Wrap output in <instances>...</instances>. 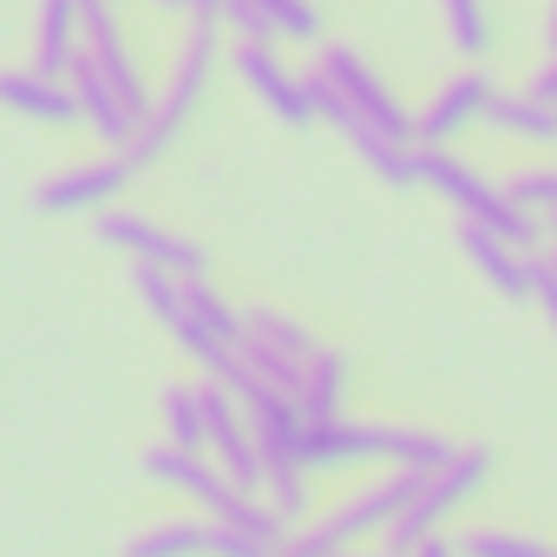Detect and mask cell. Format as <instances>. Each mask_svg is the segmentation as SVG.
<instances>
[{"label": "cell", "instance_id": "cell-2", "mask_svg": "<svg viewBox=\"0 0 557 557\" xmlns=\"http://www.w3.org/2000/svg\"><path fill=\"white\" fill-rule=\"evenodd\" d=\"M420 184L440 190L466 223H485V230L505 236L511 249H531V256H537V243H544V216H531L524 203H511L505 184H492L485 171H472V164L453 158L446 145H420Z\"/></svg>", "mask_w": 557, "mask_h": 557}, {"label": "cell", "instance_id": "cell-9", "mask_svg": "<svg viewBox=\"0 0 557 557\" xmlns=\"http://www.w3.org/2000/svg\"><path fill=\"white\" fill-rule=\"evenodd\" d=\"M132 184V158L125 151H112V158H99V164H73V171H60V177H47L40 190H34V210H47V216H99L106 203H119V190Z\"/></svg>", "mask_w": 557, "mask_h": 557}, {"label": "cell", "instance_id": "cell-16", "mask_svg": "<svg viewBox=\"0 0 557 557\" xmlns=\"http://www.w3.org/2000/svg\"><path fill=\"white\" fill-rule=\"evenodd\" d=\"M79 53V0H40V21H34V66L66 79Z\"/></svg>", "mask_w": 557, "mask_h": 557}, {"label": "cell", "instance_id": "cell-31", "mask_svg": "<svg viewBox=\"0 0 557 557\" xmlns=\"http://www.w3.org/2000/svg\"><path fill=\"white\" fill-rule=\"evenodd\" d=\"M335 557H400V550H335Z\"/></svg>", "mask_w": 557, "mask_h": 557}, {"label": "cell", "instance_id": "cell-26", "mask_svg": "<svg viewBox=\"0 0 557 557\" xmlns=\"http://www.w3.org/2000/svg\"><path fill=\"white\" fill-rule=\"evenodd\" d=\"M203 557H275L269 544H256V537H243L236 524H223V518H210V550Z\"/></svg>", "mask_w": 557, "mask_h": 557}, {"label": "cell", "instance_id": "cell-20", "mask_svg": "<svg viewBox=\"0 0 557 557\" xmlns=\"http://www.w3.org/2000/svg\"><path fill=\"white\" fill-rule=\"evenodd\" d=\"M164 440L184 446V453H203V400H197V381H171L164 387Z\"/></svg>", "mask_w": 557, "mask_h": 557}, {"label": "cell", "instance_id": "cell-27", "mask_svg": "<svg viewBox=\"0 0 557 557\" xmlns=\"http://www.w3.org/2000/svg\"><path fill=\"white\" fill-rule=\"evenodd\" d=\"M531 302L544 309V322L557 335V262H544V256H537V275H531Z\"/></svg>", "mask_w": 557, "mask_h": 557}, {"label": "cell", "instance_id": "cell-14", "mask_svg": "<svg viewBox=\"0 0 557 557\" xmlns=\"http://www.w3.org/2000/svg\"><path fill=\"white\" fill-rule=\"evenodd\" d=\"M459 249L485 269V283H492L505 302H531V275H537V256H531V249H511V243L492 236L485 223H459Z\"/></svg>", "mask_w": 557, "mask_h": 557}, {"label": "cell", "instance_id": "cell-8", "mask_svg": "<svg viewBox=\"0 0 557 557\" xmlns=\"http://www.w3.org/2000/svg\"><path fill=\"white\" fill-rule=\"evenodd\" d=\"M315 73H322V79L348 99V112H361L368 125H381V132H394V138H407V145H413V119L400 112V99L387 92V79H381V73H374L355 47H329Z\"/></svg>", "mask_w": 557, "mask_h": 557}, {"label": "cell", "instance_id": "cell-25", "mask_svg": "<svg viewBox=\"0 0 557 557\" xmlns=\"http://www.w3.org/2000/svg\"><path fill=\"white\" fill-rule=\"evenodd\" d=\"M216 21H223V34L230 40H269L275 27H269V14L256 8V0H216Z\"/></svg>", "mask_w": 557, "mask_h": 557}, {"label": "cell", "instance_id": "cell-7", "mask_svg": "<svg viewBox=\"0 0 557 557\" xmlns=\"http://www.w3.org/2000/svg\"><path fill=\"white\" fill-rule=\"evenodd\" d=\"M92 230H99V243L125 249L132 262H158V269H177V275H203V249H197L190 236H177V230H164V223L138 216V210L106 203V210L92 216Z\"/></svg>", "mask_w": 557, "mask_h": 557}, {"label": "cell", "instance_id": "cell-6", "mask_svg": "<svg viewBox=\"0 0 557 557\" xmlns=\"http://www.w3.org/2000/svg\"><path fill=\"white\" fill-rule=\"evenodd\" d=\"M230 73H243V86L275 112V119H283V125H315V92H309V79H296L283 60H275V47L269 40H230Z\"/></svg>", "mask_w": 557, "mask_h": 557}, {"label": "cell", "instance_id": "cell-18", "mask_svg": "<svg viewBox=\"0 0 557 557\" xmlns=\"http://www.w3.org/2000/svg\"><path fill=\"white\" fill-rule=\"evenodd\" d=\"M203 550H210V524H197V518L151 524L125 544V557H203Z\"/></svg>", "mask_w": 557, "mask_h": 557}, {"label": "cell", "instance_id": "cell-32", "mask_svg": "<svg viewBox=\"0 0 557 557\" xmlns=\"http://www.w3.org/2000/svg\"><path fill=\"white\" fill-rule=\"evenodd\" d=\"M544 236H557V216H544Z\"/></svg>", "mask_w": 557, "mask_h": 557}, {"label": "cell", "instance_id": "cell-24", "mask_svg": "<svg viewBox=\"0 0 557 557\" xmlns=\"http://www.w3.org/2000/svg\"><path fill=\"white\" fill-rule=\"evenodd\" d=\"M256 8L269 14V27L283 34V40H322V14H315V0H256Z\"/></svg>", "mask_w": 557, "mask_h": 557}, {"label": "cell", "instance_id": "cell-5", "mask_svg": "<svg viewBox=\"0 0 557 557\" xmlns=\"http://www.w3.org/2000/svg\"><path fill=\"white\" fill-rule=\"evenodd\" d=\"M171 329V342L203 368V374H216L230 355H236V342H243V309H230L203 275H184V309L164 322Z\"/></svg>", "mask_w": 557, "mask_h": 557}, {"label": "cell", "instance_id": "cell-13", "mask_svg": "<svg viewBox=\"0 0 557 557\" xmlns=\"http://www.w3.org/2000/svg\"><path fill=\"white\" fill-rule=\"evenodd\" d=\"M0 106L34 119V125H53V132H73L79 125V99H73V79H53V73H0Z\"/></svg>", "mask_w": 557, "mask_h": 557}, {"label": "cell", "instance_id": "cell-21", "mask_svg": "<svg viewBox=\"0 0 557 557\" xmlns=\"http://www.w3.org/2000/svg\"><path fill=\"white\" fill-rule=\"evenodd\" d=\"M440 21H446V40L453 53L479 60L492 47V21H485V0H440Z\"/></svg>", "mask_w": 557, "mask_h": 557}, {"label": "cell", "instance_id": "cell-15", "mask_svg": "<svg viewBox=\"0 0 557 557\" xmlns=\"http://www.w3.org/2000/svg\"><path fill=\"white\" fill-rule=\"evenodd\" d=\"M479 125H492L505 138H524V145H557V106L537 99V92H492Z\"/></svg>", "mask_w": 557, "mask_h": 557}, {"label": "cell", "instance_id": "cell-29", "mask_svg": "<svg viewBox=\"0 0 557 557\" xmlns=\"http://www.w3.org/2000/svg\"><path fill=\"white\" fill-rule=\"evenodd\" d=\"M531 92H537V99H550V106H557V53H550V60H544V73H537V79H531Z\"/></svg>", "mask_w": 557, "mask_h": 557}, {"label": "cell", "instance_id": "cell-23", "mask_svg": "<svg viewBox=\"0 0 557 557\" xmlns=\"http://www.w3.org/2000/svg\"><path fill=\"white\" fill-rule=\"evenodd\" d=\"M505 190H511V203H524L531 216H557V164H524V171L505 177Z\"/></svg>", "mask_w": 557, "mask_h": 557}, {"label": "cell", "instance_id": "cell-19", "mask_svg": "<svg viewBox=\"0 0 557 557\" xmlns=\"http://www.w3.org/2000/svg\"><path fill=\"white\" fill-rule=\"evenodd\" d=\"M243 335H249V342H269L275 355H296V361L315 355V335H309L296 315H283V309H243Z\"/></svg>", "mask_w": 557, "mask_h": 557}, {"label": "cell", "instance_id": "cell-12", "mask_svg": "<svg viewBox=\"0 0 557 557\" xmlns=\"http://www.w3.org/2000/svg\"><path fill=\"white\" fill-rule=\"evenodd\" d=\"M145 479H158V485H171V492H184L190 505H203L210 518L236 498V485H230V472L210 459V453H184V446H151L145 453Z\"/></svg>", "mask_w": 557, "mask_h": 557}, {"label": "cell", "instance_id": "cell-4", "mask_svg": "<svg viewBox=\"0 0 557 557\" xmlns=\"http://www.w3.org/2000/svg\"><path fill=\"white\" fill-rule=\"evenodd\" d=\"M485 479H492V453H485V446H459L446 466H433V472L420 479V492L400 505V518L381 531V544L400 550V557H413V544L433 537V531H446V518L466 511V505L485 492Z\"/></svg>", "mask_w": 557, "mask_h": 557}, {"label": "cell", "instance_id": "cell-33", "mask_svg": "<svg viewBox=\"0 0 557 557\" xmlns=\"http://www.w3.org/2000/svg\"><path fill=\"white\" fill-rule=\"evenodd\" d=\"M550 262H557V256H550Z\"/></svg>", "mask_w": 557, "mask_h": 557}, {"label": "cell", "instance_id": "cell-11", "mask_svg": "<svg viewBox=\"0 0 557 557\" xmlns=\"http://www.w3.org/2000/svg\"><path fill=\"white\" fill-rule=\"evenodd\" d=\"M485 99H492V79L485 73H453L420 112H413V145H453L459 132H472L485 119Z\"/></svg>", "mask_w": 557, "mask_h": 557}, {"label": "cell", "instance_id": "cell-1", "mask_svg": "<svg viewBox=\"0 0 557 557\" xmlns=\"http://www.w3.org/2000/svg\"><path fill=\"white\" fill-rule=\"evenodd\" d=\"M216 60H223V21H216V14H190L184 47H177V66H171V79H164V92L151 99V119H145L138 138L125 145L132 171H138V164H158V158L177 145V132L190 125V112H197V99H203Z\"/></svg>", "mask_w": 557, "mask_h": 557}, {"label": "cell", "instance_id": "cell-17", "mask_svg": "<svg viewBox=\"0 0 557 557\" xmlns=\"http://www.w3.org/2000/svg\"><path fill=\"white\" fill-rule=\"evenodd\" d=\"M342 407H348V355L315 342V355H309V368H302V413H309V420H329V413H342Z\"/></svg>", "mask_w": 557, "mask_h": 557}, {"label": "cell", "instance_id": "cell-3", "mask_svg": "<svg viewBox=\"0 0 557 557\" xmlns=\"http://www.w3.org/2000/svg\"><path fill=\"white\" fill-rule=\"evenodd\" d=\"M426 472H433V466H387L381 479H368L361 492H348L322 524L283 537V557H335V550H348V544H361V537H381V531L400 518V505L420 492Z\"/></svg>", "mask_w": 557, "mask_h": 557}, {"label": "cell", "instance_id": "cell-22", "mask_svg": "<svg viewBox=\"0 0 557 557\" xmlns=\"http://www.w3.org/2000/svg\"><path fill=\"white\" fill-rule=\"evenodd\" d=\"M459 550L466 557H557V544H544V537H524V531H466L459 537Z\"/></svg>", "mask_w": 557, "mask_h": 557}, {"label": "cell", "instance_id": "cell-28", "mask_svg": "<svg viewBox=\"0 0 557 557\" xmlns=\"http://www.w3.org/2000/svg\"><path fill=\"white\" fill-rule=\"evenodd\" d=\"M413 557H466V550H459V537L433 531V537H420V544H413Z\"/></svg>", "mask_w": 557, "mask_h": 557}, {"label": "cell", "instance_id": "cell-30", "mask_svg": "<svg viewBox=\"0 0 557 557\" xmlns=\"http://www.w3.org/2000/svg\"><path fill=\"white\" fill-rule=\"evenodd\" d=\"M544 47L557 53V0H550V8H544Z\"/></svg>", "mask_w": 557, "mask_h": 557}, {"label": "cell", "instance_id": "cell-10", "mask_svg": "<svg viewBox=\"0 0 557 557\" xmlns=\"http://www.w3.org/2000/svg\"><path fill=\"white\" fill-rule=\"evenodd\" d=\"M66 79H73V99H79V125L86 132H99L112 151H125L132 138H138V125H145V112L86 60V53H73V66H66Z\"/></svg>", "mask_w": 557, "mask_h": 557}]
</instances>
